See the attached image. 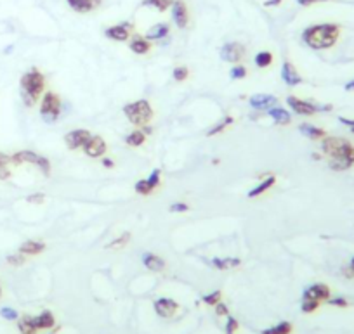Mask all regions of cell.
I'll return each instance as SVG.
<instances>
[{"mask_svg": "<svg viewBox=\"0 0 354 334\" xmlns=\"http://www.w3.org/2000/svg\"><path fill=\"white\" fill-rule=\"evenodd\" d=\"M321 151L330 158L328 166L335 171L349 170L354 165V146L342 137H325Z\"/></svg>", "mask_w": 354, "mask_h": 334, "instance_id": "6da1fadb", "label": "cell"}, {"mask_svg": "<svg viewBox=\"0 0 354 334\" xmlns=\"http://www.w3.org/2000/svg\"><path fill=\"white\" fill-rule=\"evenodd\" d=\"M340 37V26L335 23H321L313 24L304 30L302 40L308 47L314 50H325L330 49L337 43Z\"/></svg>", "mask_w": 354, "mask_h": 334, "instance_id": "7a4b0ae2", "label": "cell"}, {"mask_svg": "<svg viewBox=\"0 0 354 334\" xmlns=\"http://www.w3.org/2000/svg\"><path fill=\"white\" fill-rule=\"evenodd\" d=\"M19 87H21V99H23V102L28 108H32L38 100V95L45 89V78H43V74L37 68H33L21 76Z\"/></svg>", "mask_w": 354, "mask_h": 334, "instance_id": "3957f363", "label": "cell"}, {"mask_svg": "<svg viewBox=\"0 0 354 334\" xmlns=\"http://www.w3.org/2000/svg\"><path fill=\"white\" fill-rule=\"evenodd\" d=\"M124 114L132 125L146 126L153 118V109H151V104L148 102L146 99H141V100H135V102L125 104Z\"/></svg>", "mask_w": 354, "mask_h": 334, "instance_id": "277c9868", "label": "cell"}, {"mask_svg": "<svg viewBox=\"0 0 354 334\" xmlns=\"http://www.w3.org/2000/svg\"><path fill=\"white\" fill-rule=\"evenodd\" d=\"M61 114V99L54 92H45L40 102V116L45 123H56Z\"/></svg>", "mask_w": 354, "mask_h": 334, "instance_id": "5b68a950", "label": "cell"}, {"mask_svg": "<svg viewBox=\"0 0 354 334\" xmlns=\"http://www.w3.org/2000/svg\"><path fill=\"white\" fill-rule=\"evenodd\" d=\"M14 165H21V163H30V165H35L42 170L43 175H49L51 173V163L47 158H43L40 155L33 151H19L16 155H12V158H9Z\"/></svg>", "mask_w": 354, "mask_h": 334, "instance_id": "8992f818", "label": "cell"}, {"mask_svg": "<svg viewBox=\"0 0 354 334\" xmlns=\"http://www.w3.org/2000/svg\"><path fill=\"white\" fill-rule=\"evenodd\" d=\"M288 106L292 108V111L300 114V116H313V114L320 113V106L318 104L311 102V100H302L295 95H288L287 97Z\"/></svg>", "mask_w": 354, "mask_h": 334, "instance_id": "52a82bcc", "label": "cell"}, {"mask_svg": "<svg viewBox=\"0 0 354 334\" xmlns=\"http://www.w3.org/2000/svg\"><path fill=\"white\" fill-rule=\"evenodd\" d=\"M92 137L90 135L89 130L85 129H75L72 132H68L66 135H64V142H66L68 149H72V151H77V149L84 147L87 142H89V139Z\"/></svg>", "mask_w": 354, "mask_h": 334, "instance_id": "ba28073f", "label": "cell"}, {"mask_svg": "<svg viewBox=\"0 0 354 334\" xmlns=\"http://www.w3.org/2000/svg\"><path fill=\"white\" fill-rule=\"evenodd\" d=\"M245 57V47L238 42H228L221 47V59L226 63H240Z\"/></svg>", "mask_w": 354, "mask_h": 334, "instance_id": "9c48e42d", "label": "cell"}, {"mask_svg": "<svg viewBox=\"0 0 354 334\" xmlns=\"http://www.w3.org/2000/svg\"><path fill=\"white\" fill-rule=\"evenodd\" d=\"M278 102V99L271 94H255L248 99V104H250L252 109L255 111H269L271 108H274Z\"/></svg>", "mask_w": 354, "mask_h": 334, "instance_id": "30bf717a", "label": "cell"}, {"mask_svg": "<svg viewBox=\"0 0 354 334\" xmlns=\"http://www.w3.org/2000/svg\"><path fill=\"white\" fill-rule=\"evenodd\" d=\"M153 306H155L156 314L163 319H172L179 310V305L174 300H170V298H160V300L153 303Z\"/></svg>", "mask_w": 354, "mask_h": 334, "instance_id": "8fae6325", "label": "cell"}, {"mask_svg": "<svg viewBox=\"0 0 354 334\" xmlns=\"http://www.w3.org/2000/svg\"><path fill=\"white\" fill-rule=\"evenodd\" d=\"M82 149H84V152L89 158H101L106 155V142H104V139L99 137V135H92V137L89 139V142H87Z\"/></svg>", "mask_w": 354, "mask_h": 334, "instance_id": "7c38bea8", "label": "cell"}, {"mask_svg": "<svg viewBox=\"0 0 354 334\" xmlns=\"http://www.w3.org/2000/svg\"><path fill=\"white\" fill-rule=\"evenodd\" d=\"M172 19L177 24V28L184 30L187 23H190V12H187V6L182 0H176L172 4Z\"/></svg>", "mask_w": 354, "mask_h": 334, "instance_id": "4fadbf2b", "label": "cell"}, {"mask_svg": "<svg viewBox=\"0 0 354 334\" xmlns=\"http://www.w3.org/2000/svg\"><path fill=\"white\" fill-rule=\"evenodd\" d=\"M330 298V288L326 284H313L304 291L302 300H314V301H326Z\"/></svg>", "mask_w": 354, "mask_h": 334, "instance_id": "5bb4252c", "label": "cell"}, {"mask_svg": "<svg viewBox=\"0 0 354 334\" xmlns=\"http://www.w3.org/2000/svg\"><path fill=\"white\" fill-rule=\"evenodd\" d=\"M130 32H132V24H130V23H122V24L110 26V28L104 32V35H106L110 40L125 42V40H129Z\"/></svg>", "mask_w": 354, "mask_h": 334, "instance_id": "9a60e30c", "label": "cell"}, {"mask_svg": "<svg viewBox=\"0 0 354 334\" xmlns=\"http://www.w3.org/2000/svg\"><path fill=\"white\" fill-rule=\"evenodd\" d=\"M281 80L285 82L288 87H297L302 83V76L299 74L294 64L285 61V63L281 64Z\"/></svg>", "mask_w": 354, "mask_h": 334, "instance_id": "2e32d148", "label": "cell"}, {"mask_svg": "<svg viewBox=\"0 0 354 334\" xmlns=\"http://www.w3.org/2000/svg\"><path fill=\"white\" fill-rule=\"evenodd\" d=\"M66 2L75 12L85 14V12H90V11H94V9H98L101 0H66Z\"/></svg>", "mask_w": 354, "mask_h": 334, "instance_id": "e0dca14e", "label": "cell"}, {"mask_svg": "<svg viewBox=\"0 0 354 334\" xmlns=\"http://www.w3.org/2000/svg\"><path fill=\"white\" fill-rule=\"evenodd\" d=\"M143 265L146 267V269H150L151 272H161L165 269L163 258H160L158 254H155V253H144L143 254Z\"/></svg>", "mask_w": 354, "mask_h": 334, "instance_id": "ac0fdd59", "label": "cell"}, {"mask_svg": "<svg viewBox=\"0 0 354 334\" xmlns=\"http://www.w3.org/2000/svg\"><path fill=\"white\" fill-rule=\"evenodd\" d=\"M43 249H45V243H43V241H25V243L19 246V253L30 254V256L40 254Z\"/></svg>", "mask_w": 354, "mask_h": 334, "instance_id": "d6986e66", "label": "cell"}, {"mask_svg": "<svg viewBox=\"0 0 354 334\" xmlns=\"http://www.w3.org/2000/svg\"><path fill=\"white\" fill-rule=\"evenodd\" d=\"M33 324H35V327H37V331H42V329L54 327L56 320H54V315H52L49 310H43L40 315L33 317Z\"/></svg>", "mask_w": 354, "mask_h": 334, "instance_id": "ffe728a7", "label": "cell"}, {"mask_svg": "<svg viewBox=\"0 0 354 334\" xmlns=\"http://www.w3.org/2000/svg\"><path fill=\"white\" fill-rule=\"evenodd\" d=\"M170 32V28H169V24L167 23H158V24H155L153 28L148 30V33H146V40L148 42H151V40H161V38H165L169 35Z\"/></svg>", "mask_w": 354, "mask_h": 334, "instance_id": "44dd1931", "label": "cell"}, {"mask_svg": "<svg viewBox=\"0 0 354 334\" xmlns=\"http://www.w3.org/2000/svg\"><path fill=\"white\" fill-rule=\"evenodd\" d=\"M129 47H130V50H132L134 54L144 56V54H148V52H150V49H151V43L148 42L144 37H134L132 40H130Z\"/></svg>", "mask_w": 354, "mask_h": 334, "instance_id": "7402d4cb", "label": "cell"}, {"mask_svg": "<svg viewBox=\"0 0 354 334\" xmlns=\"http://www.w3.org/2000/svg\"><path fill=\"white\" fill-rule=\"evenodd\" d=\"M300 134L305 135V137H309L311 140H320V139H325L326 132L323 129H318V126L314 125H309V123H304V125L299 126Z\"/></svg>", "mask_w": 354, "mask_h": 334, "instance_id": "603a6c76", "label": "cell"}, {"mask_svg": "<svg viewBox=\"0 0 354 334\" xmlns=\"http://www.w3.org/2000/svg\"><path fill=\"white\" fill-rule=\"evenodd\" d=\"M274 184H276V177H274V175H269V177H266L262 180L259 186H255L250 192H248V197H259L261 194H264L266 191H269Z\"/></svg>", "mask_w": 354, "mask_h": 334, "instance_id": "cb8c5ba5", "label": "cell"}, {"mask_svg": "<svg viewBox=\"0 0 354 334\" xmlns=\"http://www.w3.org/2000/svg\"><path fill=\"white\" fill-rule=\"evenodd\" d=\"M269 116L273 118V121L276 123V125H288V123L292 121V116H290V113L285 111L283 108H271L269 109Z\"/></svg>", "mask_w": 354, "mask_h": 334, "instance_id": "d4e9b609", "label": "cell"}, {"mask_svg": "<svg viewBox=\"0 0 354 334\" xmlns=\"http://www.w3.org/2000/svg\"><path fill=\"white\" fill-rule=\"evenodd\" d=\"M210 263L217 270H229V269H234V267L242 265V260H240V258H214Z\"/></svg>", "mask_w": 354, "mask_h": 334, "instance_id": "484cf974", "label": "cell"}, {"mask_svg": "<svg viewBox=\"0 0 354 334\" xmlns=\"http://www.w3.org/2000/svg\"><path fill=\"white\" fill-rule=\"evenodd\" d=\"M146 142V134L143 130H132L129 135L125 137V144L130 147H139Z\"/></svg>", "mask_w": 354, "mask_h": 334, "instance_id": "4316f807", "label": "cell"}, {"mask_svg": "<svg viewBox=\"0 0 354 334\" xmlns=\"http://www.w3.org/2000/svg\"><path fill=\"white\" fill-rule=\"evenodd\" d=\"M233 123H234L233 116H224L222 118V121H219L217 125H214L212 129L207 132V137H214V135L221 134V132H224V129H228V126L233 125Z\"/></svg>", "mask_w": 354, "mask_h": 334, "instance_id": "83f0119b", "label": "cell"}, {"mask_svg": "<svg viewBox=\"0 0 354 334\" xmlns=\"http://www.w3.org/2000/svg\"><path fill=\"white\" fill-rule=\"evenodd\" d=\"M17 327H19L21 334H37V327H35V324H33V317H28V315H25V317L17 322Z\"/></svg>", "mask_w": 354, "mask_h": 334, "instance_id": "f1b7e54d", "label": "cell"}, {"mask_svg": "<svg viewBox=\"0 0 354 334\" xmlns=\"http://www.w3.org/2000/svg\"><path fill=\"white\" fill-rule=\"evenodd\" d=\"M174 0H143V6L144 7H155L158 12H163L172 6Z\"/></svg>", "mask_w": 354, "mask_h": 334, "instance_id": "f546056e", "label": "cell"}, {"mask_svg": "<svg viewBox=\"0 0 354 334\" xmlns=\"http://www.w3.org/2000/svg\"><path fill=\"white\" fill-rule=\"evenodd\" d=\"M292 324L290 322H279L276 326L269 327V329H264L262 334H290L292 332Z\"/></svg>", "mask_w": 354, "mask_h": 334, "instance_id": "4dcf8cb0", "label": "cell"}, {"mask_svg": "<svg viewBox=\"0 0 354 334\" xmlns=\"http://www.w3.org/2000/svg\"><path fill=\"white\" fill-rule=\"evenodd\" d=\"M253 61H255L257 68H268V66H271V63H273V54L268 50H262L255 56V59Z\"/></svg>", "mask_w": 354, "mask_h": 334, "instance_id": "1f68e13d", "label": "cell"}, {"mask_svg": "<svg viewBox=\"0 0 354 334\" xmlns=\"http://www.w3.org/2000/svg\"><path fill=\"white\" fill-rule=\"evenodd\" d=\"M129 239H130V234L129 232H125V234H122L120 237H116V239H113L111 243H108L106 244V248L108 249H118V248H124V246L129 243Z\"/></svg>", "mask_w": 354, "mask_h": 334, "instance_id": "d6a6232c", "label": "cell"}, {"mask_svg": "<svg viewBox=\"0 0 354 334\" xmlns=\"http://www.w3.org/2000/svg\"><path fill=\"white\" fill-rule=\"evenodd\" d=\"M320 309V301H314V300H302V305H300V310L304 314H313Z\"/></svg>", "mask_w": 354, "mask_h": 334, "instance_id": "836d02e7", "label": "cell"}, {"mask_svg": "<svg viewBox=\"0 0 354 334\" xmlns=\"http://www.w3.org/2000/svg\"><path fill=\"white\" fill-rule=\"evenodd\" d=\"M160 173H161V171L158 168H155V170L151 171L150 177L146 178V182H148V186H150L151 191H155V189L160 186Z\"/></svg>", "mask_w": 354, "mask_h": 334, "instance_id": "e575fe53", "label": "cell"}, {"mask_svg": "<svg viewBox=\"0 0 354 334\" xmlns=\"http://www.w3.org/2000/svg\"><path fill=\"white\" fill-rule=\"evenodd\" d=\"M134 189H135V192H137V194H141V196H148V194H151V192H153L150 189V186H148L146 180H137Z\"/></svg>", "mask_w": 354, "mask_h": 334, "instance_id": "d590c367", "label": "cell"}, {"mask_svg": "<svg viewBox=\"0 0 354 334\" xmlns=\"http://www.w3.org/2000/svg\"><path fill=\"white\" fill-rule=\"evenodd\" d=\"M229 74H231V78H233V80H242V78L247 76V68L242 66V64H238V66H234V68L231 69Z\"/></svg>", "mask_w": 354, "mask_h": 334, "instance_id": "8d00e7d4", "label": "cell"}, {"mask_svg": "<svg viewBox=\"0 0 354 334\" xmlns=\"http://www.w3.org/2000/svg\"><path fill=\"white\" fill-rule=\"evenodd\" d=\"M187 74H190V69H187L186 66H179V68L174 69V80H176V82H184L187 78Z\"/></svg>", "mask_w": 354, "mask_h": 334, "instance_id": "74e56055", "label": "cell"}, {"mask_svg": "<svg viewBox=\"0 0 354 334\" xmlns=\"http://www.w3.org/2000/svg\"><path fill=\"white\" fill-rule=\"evenodd\" d=\"M219 301H221V291H214L210 294H207V296H203V303H205V305L216 306Z\"/></svg>", "mask_w": 354, "mask_h": 334, "instance_id": "f35d334b", "label": "cell"}, {"mask_svg": "<svg viewBox=\"0 0 354 334\" xmlns=\"http://www.w3.org/2000/svg\"><path fill=\"white\" fill-rule=\"evenodd\" d=\"M7 263H11V265H14V267L23 265V263H25V254H21V253L9 254V256H7Z\"/></svg>", "mask_w": 354, "mask_h": 334, "instance_id": "ab89813d", "label": "cell"}, {"mask_svg": "<svg viewBox=\"0 0 354 334\" xmlns=\"http://www.w3.org/2000/svg\"><path fill=\"white\" fill-rule=\"evenodd\" d=\"M0 315H2L6 320H16L17 319V312L14 309H9V306H4V309L0 310Z\"/></svg>", "mask_w": 354, "mask_h": 334, "instance_id": "60d3db41", "label": "cell"}, {"mask_svg": "<svg viewBox=\"0 0 354 334\" xmlns=\"http://www.w3.org/2000/svg\"><path fill=\"white\" fill-rule=\"evenodd\" d=\"M240 324L234 317H228V324H226V334H234L238 331Z\"/></svg>", "mask_w": 354, "mask_h": 334, "instance_id": "b9f144b4", "label": "cell"}, {"mask_svg": "<svg viewBox=\"0 0 354 334\" xmlns=\"http://www.w3.org/2000/svg\"><path fill=\"white\" fill-rule=\"evenodd\" d=\"M170 212H172V213H186V212H190V204H186V203H174L172 206H170Z\"/></svg>", "mask_w": 354, "mask_h": 334, "instance_id": "7bdbcfd3", "label": "cell"}, {"mask_svg": "<svg viewBox=\"0 0 354 334\" xmlns=\"http://www.w3.org/2000/svg\"><path fill=\"white\" fill-rule=\"evenodd\" d=\"M328 305L332 306H339V309H346V306H349L347 300H344V298H328Z\"/></svg>", "mask_w": 354, "mask_h": 334, "instance_id": "ee69618b", "label": "cell"}, {"mask_svg": "<svg viewBox=\"0 0 354 334\" xmlns=\"http://www.w3.org/2000/svg\"><path fill=\"white\" fill-rule=\"evenodd\" d=\"M43 199H45V196L42 194V192H38V194H32L26 197V201L28 203H43Z\"/></svg>", "mask_w": 354, "mask_h": 334, "instance_id": "f6af8a7d", "label": "cell"}, {"mask_svg": "<svg viewBox=\"0 0 354 334\" xmlns=\"http://www.w3.org/2000/svg\"><path fill=\"white\" fill-rule=\"evenodd\" d=\"M216 314L219 315V317H221V315H228V306H226L224 303L219 301V303L216 305Z\"/></svg>", "mask_w": 354, "mask_h": 334, "instance_id": "bcb514c9", "label": "cell"}, {"mask_svg": "<svg viewBox=\"0 0 354 334\" xmlns=\"http://www.w3.org/2000/svg\"><path fill=\"white\" fill-rule=\"evenodd\" d=\"M339 121L342 123V125L349 126V129H351V132L354 134V120H349V118H344V116H340V118H339Z\"/></svg>", "mask_w": 354, "mask_h": 334, "instance_id": "7dc6e473", "label": "cell"}, {"mask_svg": "<svg viewBox=\"0 0 354 334\" xmlns=\"http://www.w3.org/2000/svg\"><path fill=\"white\" fill-rule=\"evenodd\" d=\"M11 177V171L6 168V165H0V180H7Z\"/></svg>", "mask_w": 354, "mask_h": 334, "instance_id": "c3c4849f", "label": "cell"}, {"mask_svg": "<svg viewBox=\"0 0 354 334\" xmlns=\"http://www.w3.org/2000/svg\"><path fill=\"white\" fill-rule=\"evenodd\" d=\"M316 2H328V0H297V4H300V6H313Z\"/></svg>", "mask_w": 354, "mask_h": 334, "instance_id": "681fc988", "label": "cell"}, {"mask_svg": "<svg viewBox=\"0 0 354 334\" xmlns=\"http://www.w3.org/2000/svg\"><path fill=\"white\" fill-rule=\"evenodd\" d=\"M281 4V0H266L264 6L266 7H273V6H279Z\"/></svg>", "mask_w": 354, "mask_h": 334, "instance_id": "f907efd6", "label": "cell"}, {"mask_svg": "<svg viewBox=\"0 0 354 334\" xmlns=\"http://www.w3.org/2000/svg\"><path fill=\"white\" fill-rule=\"evenodd\" d=\"M103 165L106 166V168H113V166H115L113 160H110V158H103Z\"/></svg>", "mask_w": 354, "mask_h": 334, "instance_id": "816d5d0a", "label": "cell"}, {"mask_svg": "<svg viewBox=\"0 0 354 334\" xmlns=\"http://www.w3.org/2000/svg\"><path fill=\"white\" fill-rule=\"evenodd\" d=\"M344 89H346L347 92H352V90H354V80L347 82V83H346V87H344Z\"/></svg>", "mask_w": 354, "mask_h": 334, "instance_id": "f5cc1de1", "label": "cell"}, {"mask_svg": "<svg viewBox=\"0 0 354 334\" xmlns=\"http://www.w3.org/2000/svg\"><path fill=\"white\" fill-rule=\"evenodd\" d=\"M7 161H9V158H6V156H2V155H0V165H6Z\"/></svg>", "mask_w": 354, "mask_h": 334, "instance_id": "db71d44e", "label": "cell"}, {"mask_svg": "<svg viewBox=\"0 0 354 334\" xmlns=\"http://www.w3.org/2000/svg\"><path fill=\"white\" fill-rule=\"evenodd\" d=\"M351 272L354 274V256H352V260H351Z\"/></svg>", "mask_w": 354, "mask_h": 334, "instance_id": "11a10c76", "label": "cell"}, {"mask_svg": "<svg viewBox=\"0 0 354 334\" xmlns=\"http://www.w3.org/2000/svg\"><path fill=\"white\" fill-rule=\"evenodd\" d=\"M0 298H2V288H0Z\"/></svg>", "mask_w": 354, "mask_h": 334, "instance_id": "9f6ffc18", "label": "cell"}]
</instances>
